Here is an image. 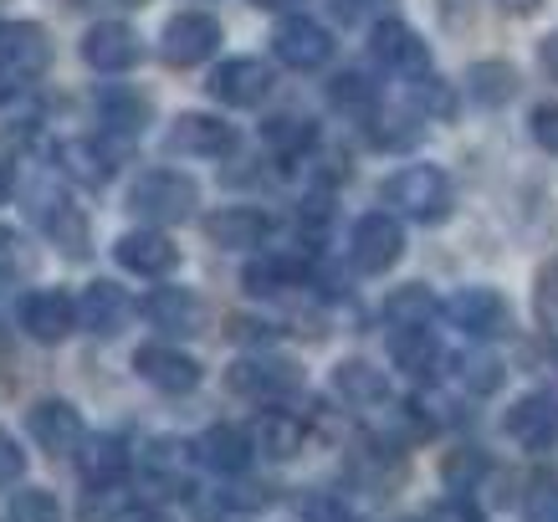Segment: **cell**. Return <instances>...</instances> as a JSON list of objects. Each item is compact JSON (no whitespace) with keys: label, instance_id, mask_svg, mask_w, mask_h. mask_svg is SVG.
I'll return each mask as SVG.
<instances>
[{"label":"cell","instance_id":"obj_18","mask_svg":"<svg viewBox=\"0 0 558 522\" xmlns=\"http://www.w3.org/2000/svg\"><path fill=\"white\" fill-rule=\"evenodd\" d=\"M134 466V456H129V440L123 436H83V446H77V472H83V482L93 491L98 487H119L123 472Z\"/></svg>","mask_w":558,"mask_h":522},{"label":"cell","instance_id":"obj_13","mask_svg":"<svg viewBox=\"0 0 558 522\" xmlns=\"http://www.w3.org/2000/svg\"><path fill=\"white\" fill-rule=\"evenodd\" d=\"M508 436L523 446V451H554L558 446V400L554 394H523V400L508 410Z\"/></svg>","mask_w":558,"mask_h":522},{"label":"cell","instance_id":"obj_26","mask_svg":"<svg viewBox=\"0 0 558 522\" xmlns=\"http://www.w3.org/2000/svg\"><path fill=\"white\" fill-rule=\"evenodd\" d=\"M461 87H466V98H472L476 108H502V102L518 98L523 77H518V68H512V62H472Z\"/></svg>","mask_w":558,"mask_h":522},{"label":"cell","instance_id":"obj_53","mask_svg":"<svg viewBox=\"0 0 558 522\" xmlns=\"http://www.w3.org/2000/svg\"><path fill=\"white\" fill-rule=\"evenodd\" d=\"M415 522H421V518H415Z\"/></svg>","mask_w":558,"mask_h":522},{"label":"cell","instance_id":"obj_3","mask_svg":"<svg viewBox=\"0 0 558 522\" xmlns=\"http://www.w3.org/2000/svg\"><path fill=\"white\" fill-rule=\"evenodd\" d=\"M226 385L231 394L241 400H256V404H277V400H292L303 389V369L292 359H271V354H256V359H236L226 369Z\"/></svg>","mask_w":558,"mask_h":522},{"label":"cell","instance_id":"obj_4","mask_svg":"<svg viewBox=\"0 0 558 522\" xmlns=\"http://www.w3.org/2000/svg\"><path fill=\"white\" fill-rule=\"evenodd\" d=\"M400 256H405V231H400V220L389 216V210L359 216L354 236H349V262H354V271L379 277V271H389Z\"/></svg>","mask_w":558,"mask_h":522},{"label":"cell","instance_id":"obj_41","mask_svg":"<svg viewBox=\"0 0 558 522\" xmlns=\"http://www.w3.org/2000/svg\"><path fill=\"white\" fill-rule=\"evenodd\" d=\"M425 522H487V518H482V507H476L466 491H457V497H440Z\"/></svg>","mask_w":558,"mask_h":522},{"label":"cell","instance_id":"obj_12","mask_svg":"<svg viewBox=\"0 0 558 522\" xmlns=\"http://www.w3.org/2000/svg\"><path fill=\"white\" fill-rule=\"evenodd\" d=\"M134 374L144 385L165 389V394H190L201 385V364L190 354H180V349H170V343H144L134 354Z\"/></svg>","mask_w":558,"mask_h":522},{"label":"cell","instance_id":"obj_48","mask_svg":"<svg viewBox=\"0 0 558 522\" xmlns=\"http://www.w3.org/2000/svg\"><path fill=\"white\" fill-rule=\"evenodd\" d=\"M538 62H543V72H548V77H558V32L538 47Z\"/></svg>","mask_w":558,"mask_h":522},{"label":"cell","instance_id":"obj_33","mask_svg":"<svg viewBox=\"0 0 558 522\" xmlns=\"http://www.w3.org/2000/svg\"><path fill=\"white\" fill-rule=\"evenodd\" d=\"M328 102L343 108V113H374V108H379V87H374L364 72H339V77L328 83Z\"/></svg>","mask_w":558,"mask_h":522},{"label":"cell","instance_id":"obj_16","mask_svg":"<svg viewBox=\"0 0 558 522\" xmlns=\"http://www.w3.org/2000/svg\"><path fill=\"white\" fill-rule=\"evenodd\" d=\"M32 216L41 220V231L51 236V246H62V252L77 262L87 256V220L77 205H68L62 195H47V190H36L32 195Z\"/></svg>","mask_w":558,"mask_h":522},{"label":"cell","instance_id":"obj_20","mask_svg":"<svg viewBox=\"0 0 558 522\" xmlns=\"http://www.w3.org/2000/svg\"><path fill=\"white\" fill-rule=\"evenodd\" d=\"M113 256H119V267L138 271V277H165L180 267V246L165 231H129V236H119Z\"/></svg>","mask_w":558,"mask_h":522},{"label":"cell","instance_id":"obj_9","mask_svg":"<svg viewBox=\"0 0 558 522\" xmlns=\"http://www.w3.org/2000/svg\"><path fill=\"white\" fill-rule=\"evenodd\" d=\"M216 47H220V26H216V16H201V11L170 16L165 41H159V51H165L170 68H195L205 57H216Z\"/></svg>","mask_w":558,"mask_h":522},{"label":"cell","instance_id":"obj_25","mask_svg":"<svg viewBox=\"0 0 558 522\" xmlns=\"http://www.w3.org/2000/svg\"><path fill=\"white\" fill-rule=\"evenodd\" d=\"M333 394L343 404H354V410H374V404L389 400V379L374 364H364V359H343L333 369Z\"/></svg>","mask_w":558,"mask_h":522},{"label":"cell","instance_id":"obj_30","mask_svg":"<svg viewBox=\"0 0 558 522\" xmlns=\"http://www.w3.org/2000/svg\"><path fill=\"white\" fill-rule=\"evenodd\" d=\"M57 169L77 180V185H108V174H113V159L102 149H93V138H68V144H57Z\"/></svg>","mask_w":558,"mask_h":522},{"label":"cell","instance_id":"obj_1","mask_svg":"<svg viewBox=\"0 0 558 522\" xmlns=\"http://www.w3.org/2000/svg\"><path fill=\"white\" fill-rule=\"evenodd\" d=\"M195 205H201V185L180 169H144L129 185V210L149 226H180L195 216Z\"/></svg>","mask_w":558,"mask_h":522},{"label":"cell","instance_id":"obj_42","mask_svg":"<svg viewBox=\"0 0 558 522\" xmlns=\"http://www.w3.org/2000/svg\"><path fill=\"white\" fill-rule=\"evenodd\" d=\"M123 518H129V507L113 502V487L87 491V502H83V522H123Z\"/></svg>","mask_w":558,"mask_h":522},{"label":"cell","instance_id":"obj_32","mask_svg":"<svg viewBox=\"0 0 558 522\" xmlns=\"http://www.w3.org/2000/svg\"><path fill=\"white\" fill-rule=\"evenodd\" d=\"M190 446L180 440H154L149 451H144V472L159 482V487H185V466H190Z\"/></svg>","mask_w":558,"mask_h":522},{"label":"cell","instance_id":"obj_44","mask_svg":"<svg viewBox=\"0 0 558 522\" xmlns=\"http://www.w3.org/2000/svg\"><path fill=\"white\" fill-rule=\"evenodd\" d=\"M226 338H236V343H271L277 328L262 318H226Z\"/></svg>","mask_w":558,"mask_h":522},{"label":"cell","instance_id":"obj_43","mask_svg":"<svg viewBox=\"0 0 558 522\" xmlns=\"http://www.w3.org/2000/svg\"><path fill=\"white\" fill-rule=\"evenodd\" d=\"M533 138H538L548 154H558V102H543V108H533Z\"/></svg>","mask_w":558,"mask_h":522},{"label":"cell","instance_id":"obj_52","mask_svg":"<svg viewBox=\"0 0 558 522\" xmlns=\"http://www.w3.org/2000/svg\"><path fill=\"white\" fill-rule=\"evenodd\" d=\"M5 195H11V174L0 169V201H5Z\"/></svg>","mask_w":558,"mask_h":522},{"label":"cell","instance_id":"obj_22","mask_svg":"<svg viewBox=\"0 0 558 522\" xmlns=\"http://www.w3.org/2000/svg\"><path fill=\"white\" fill-rule=\"evenodd\" d=\"M144 313H149L154 328H165V333H201L205 323V307L201 298L190 292V287H154L149 303H144Z\"/></svg>","mask_w":558,"mask_h":522},{"label":"cell","instance_id":"obj_49","mask_svg":"<svg viewBox=\"0 0 558 522\" xmlns=\"http://www.w3.org/2000/svg\"><path fill=\"white\" fill-rule=\"evenodd\" d=\"M497 5H502L508 16H533V11H538V0H497Z\"/></svg>","mask_w":558,"mask_h":522},{"label":"cell","instance_id":"obj_38","mask_svg":"<svg viewBox=\"0 0 558 522\" xmlns=\"http://www.w3.org/2000/svg\"><path fill=\"white\" fill-rule=\"evenodd\" d=\"M461 369V385L472 389V394H492V389H502V364L497 359H487V354H472V359H461L457 364Z\"/></svg>","mask_w":558,"mask_h":522},{"label":"cell","instance_id":"obj_50","mask_svg":"<svg viewBox=\"0 0 558 522\" xmlns=\"http://www.w3.org/2000/svg\"><path fill=\"white\" fill-rule=\"evenodd\" d=\"M123 522H170V518H165L159 507H134V512H129Z\"/></svg>","mask_w":558,"mask_h":522},{"label":"cell","instance_id":"obj_36","mask_svg":"<svg viewBox=\"0 0 558 522\" xmlns=\"http://www.w3.org/2000/svg\"><path fill=\"white\" fill-rule=\"evenodd\" d=\"M482 472H487V456L476 451V446H461V451H451L446 461H440V476H446L457 491H472Z\"/></svg>","mask_w":558,"mask_h":522},{"label":"cell","instance_id":"obj_15","mask_svg":"<svg viewBox=\"0 0 558 522\" xmlns=\"http://www.w3.org/2000/svg\"><path fill=\"white\" fill-rule=\"evenodd\" d=\"M170 149L190 154V159H220V154L236 149V129L226 119H210V113H180L170 129Z\"/></svg>","mask_w":558,"mask_h":522},{"label":"cell","instance_id":"obj_34","mask_svg":"<svg viewBox=\"0 0 558 522\" xmlns=\"http://www.w3.org/2000/svg\"><path fill=\"white\" fill-rule=\"evenodd\" d=\"M0 522H62V507H57L51 491L26 487V491H16V497L5 502V518Z\"/></svg>","mask_w":558,"mask_h":522},{"label":"cell","instance_id":"obj_11","mask_svg":"<svg viewBox=\"0 0 558 522\" xmlns=\"http://www.w3.org/2000/svg\"><path fill=\"white\" fill-rule=\"evenodd\" d=\"M26 430H32V440L47 456H72L77 446H83V436H87V430H83V415H77V404H68V400H41V404H32Z\"/></svg>","mask_w":558,"mask_h":522},{"label":"cell","instance_id":"obj_19","mask_svg":"<svg viewBox=\"0 0 558 522\" xmlns=\"http://www.w3.org/2000/svg\"><path fill=\"white\" fill-rule=\"evenodd\" d=\"M144 57L138 51V36L123 26V21H102V26H93V32L83 36V62L98 72H129Z\"/></svg>","mask_w":558,"mask_h":522},{"label":"cell","instance_id":"obj_7","mask_svg":"<svg viewBox=\"0 0 558 522\" xmlns=\"http://www.w3.org/2000/svg\"><path fill=\"white\" fill-rule=\"evenodd\" d=\"M440 313L457 323L461 333L472 338H497L502 328H508V298L502 292H492V287H461L451 303H440Z\"/></svg>","mask_w":558,"mask_h":522},{"label":"cell","instance_id":"obj_28","mask_svg":"<svg viewBox=\"0 0 558 522\" xmlns=\"http://www.w3.org/2000/svg\"><path fill=\"white\" fill-rule=\"evenodd\" d=\"M201 461L216 466V472L236 476L252 466V440H246V430H236V425H210L201 436Z\"/></svg>","mask_w":558,"mask_h":522},{"label":"cell","instance_id":"obj_47","mask_svg":"<svg viewBox=\"0 0 558 522\" xmlns=\"http://www.w3.org/2000/svg\"><path fill=\"white\" fill-rule=\"evenodd\" d=\"M21 472H26V456L16 451V440L0 430V487H11V482H16Z\"/></svg>","mask_w":558,"mask_h":522},{"label":"cell","instance_id":"obj_6","mask_svg":"<svg viewBox=\"0 0 558 522\" xmlns=\"http://www.w3.org/2000/svg\"><path fill=\"white\" fill-rule=\"evenodd\" d=\"M271 51H277V62H288L292 72H313L333 57V36L313 16H288V21H277V32H271Z\"/></svg>","mask_w":558,"mask_h":522},{"label":"cell","instance_id":"obj_5","mask_svg":"<svg viewBox=\"0 0 558 522\" xmlns=\"http://www.w3.org/2000/svg\"><path fill=\"white\" fill-rule=\"evenodd\" d=\"M47 68H51V36L36 21L0 26V77H5V87L36 83V77H47Z\"/></svg>","mask_w":558,"mask_h":522},{"label":"cell","instance_id":"obj_51","mask_svg":"<svg viewBox=\"0 0 558 522\" xmlns=\"http://www.w3.org/2000/svg\"><path fill=\"white\" fill-rule=\"evenodd\" d=\"M252 5H256V11H288L292 0H252Z\"/></svg>","mask_w":558,"mask_h":522},{"label":"cell","instance_id":"obj_39","mask_svg":"<svg viewBox=\"0 0 558 522\" xmlns=\"http://www.w3.org/2000/svg\"><path fill=\"white\" fill-rule=\"evenodd\" d=\"M533 307H538V318L548 333H558V262L538 271V292H533Z\"/></svg>","mask_w":558,"mask_h":522},{"label":"cell","instance_id":"obj_24","mask_svg":"<svg viewBox=\"0 0 558 522\" xmlns=\"http://www.w3.org/2000/svg\"><path fill=\"white\" fill-rule=\"evenodd\" d=\"M389 364L410 379H430L440 364V343L430 328H389Z\"/></svg>","mask_w":558,"mask_h":522},{"label":"cell","instance_id":"obj_14","mask_svg":"<svg viewBox=\"0 0 558 522\" xmlns=\"http://www.w3.org/2000/svg\"><path fill=\"white\" fill-rule=\"evenodd\" d=\"M369 57L379 62V68H389V72H415V77L430 68V51H425V41L410 32L405 21H374Z\"/></svg>","mask_w":558,"mask_h":522},{"label":"cell","instance_id":"obj_31","mask_svg":"<svg viewBox=\"0 0 558 522\" xmlns=\"http://www.w3.org/2000/svg\"><path fill=\"white\" fill-rule=\"evenodd\" d=\"M98 119H102V129H108V134L138 138V134H144V123H149V98L113 87V93H102V98H98Z\"/></svg>","mask_w":558,"mask_h":522},{"label":"cell","instance_id":"obj_23","mask_svg":"<svg viewBox=\"0 0 558 522\" xmlns=\"http://www.w3.org/2000/svg\"><path fill=\"white\" fill-rule=\"evenodd\" d=\"M246 440H252V451L271 456V461H292V456L303 451L307 425L298 421V415H288V410H262Z\"/></svg>","mask_w":558,"mask_h":522},{"label":"cell","instance_id":"obj_21","mask_svg":"<svg viewBox=\"0 0 558 522\" xmlns=\"http://www.w3.org/2000/svg\"><path fill=\"white\" fill-rule=\"evenodd\" d=\"M267 231H271V220L262 210H252V205H226V210H216V216L205 220V236L216 241V246H226V252H256L267 241Z\"/></svg>","mask_w":558,"mask_h":522},{"label":"cell","instance_id":"obj_17","mask_svg":"<svg viewBox=\"0 0 558 522\" xmlns=\"http://www.w3.org/2000/svg\"><path fill=\"white\" fill-rule=\"evenodd\" d=\"M129 313H134V303H129V292H123L119 282L98 277L93 287H83V303H77V323H83L87 333H98V338L123 333Z\"/></svg>","mask_w":558,"mask_h":522},{"label":"cell","instance_id":"obj_35","mask_svg":"<svg viewBox=\"0 0 558 522\" xmlns=\"http://www.w3.org/2000/svg\"><path fill=\"white\" fill-rule=\"evenodd\" d=\"M241 282H246V292H252V298H277L282 287H292V262L262 256V262H252V267L241 271Z\"/></svg>","mask_w":558,"mask_h":522},{"label":"cell","instance_id":"obj_46","mask_svg":"<svg viewBox=\"0 0 558 522\" xmlns=\"http://www.w3.org/2000/svg\"><path fill=\"white\" fill-rule=\"evenodd\" d=\"M32 267V256H26V246H21L16 231H5L0 226V271H26Z\"/></svg>","mask_w":558,"mask_h":522},{"label":"cell","instance_id":"obj_29","mask_svg":"<svg viewBox=\"0 0 558 522\" xmlns=\"http://www.w3.org/2000/svg\"><path fill=\"white\" fill-rule=\"evenodd\" d=\"M262 144H267L277 159H303V154L318 144V123L303 119V113H277V119L262 123Z\"/></svg>","mask_w":558,"mask_h":522},{"label":"cell","instance_id":"obj_45","mask_svg":"<svg viewBox=\"0 0 558 522\" xmlns=\"http://www.w3.org/2000/svg\"><path fill=\"white\" fill-rule=\"evenodd\" d=\"M328 5H333V16H339L343 26H354V21H374L389 0H328Z\"/></svg>","mask_w":558,"mask_h":522},{"label":"cell","instance_id":"obj_2","mask_svg":"<svg viewBox=\"0 0 558 522\" xmlns=\"http://www.w3.org/2000/svg\"><path fill=\"white\" fill-rule=\"evenodd\" d=\"M385 205L400 210L405 220L440 226V220L451 216V180H446V169H436V165H405L400 174L385 180Z\"/></svg>","mask_w":558,"mask_h":522},{"label":"cell","instance_id":"obj_8","mask_svg":"<svg viewBox=\"0 0 558 522\" xmlns=\"http://www.w3.org/2000/svg\"><path fill=\"white\" fill-rule=\"evenodd\" d=\"M205 93L216 102H231V108H256V102L271 93V68L256 62V57H231V62H220V68L210 72Z\"/></svg>","mask_w":558,"mask_h":522},{"label":"cell","instance_id":"obj_40","mask_svg":"<svg viewBox=\"0 0 558 522\" xmlns=\"http://www.w3.org/2000/svg\"><path fill=\"white\" fill-rule=\"evenodd\" d=\"M303 522H359V518H354V507L339 502L333 491H318V497L303 502Z\"/></svg>","mask_w":558,"mask_h":522},{"label":"cell","instance_id":"obj_37","mask_svg":"<svg viewBox=\"0 0 558 522\" xmlns=\"http://www.w3.org/2000/svg\"><path fill=\"white\" fill-rule=\"evenodd\" d=\"M523 522H558V476H533L527 482Z\"/></svg>","mask_w":558,"mask_h":522},{"label":"cell","instance_id":"obj_10","mask_svg":"<svg viewBox=\"0 0 558 522\" xmlns=\"http://www.w3.org/2000/svg\"><path fill=\"white\" fill-rule=\"evenodd\" d=\"M21 328H26L36 343H62V338L77 328V303H72L62 287L26 292V298H21Z\"/></svg>","mask_w":558,"mask_h":522},{"label":"cell","instance_id":"obj_27","mask_svg":"<svg viewBox=\"0 0 558 522\" xmlns=\"http://www.w3.org/2000/svg\"><path fill=\"white\" fill-rule=\"evenodd\" d=\"M440 318V303H436V292L421 282H410V287H395L385 298V323L389 328H430V323Z\"/></svg>","mask_w":558,"mask_h":522}]
</instances>
